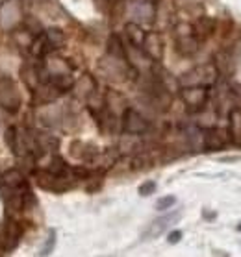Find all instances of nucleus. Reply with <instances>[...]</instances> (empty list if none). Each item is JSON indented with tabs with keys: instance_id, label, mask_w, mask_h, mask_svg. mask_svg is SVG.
I'll use <instances>...</instances> for the list:
<instances>
[{
	"instance_id": "19",
	"label": "nucleus",
	"mask_w": 241,
	"mask_h": 257,
	"mask_svg": "<svg viewBox=\"0 0 241 257\" xmlns=\"http://www.w3.org/2000/svg\"><path fill=\"white\" fill-rule=\"evenodd\" d=\"M67 165H65L63 159H59V158H52V161L48 163L47 170H48V174H54V176H63L67 174Z\"/></svg>"
},
{
	"instance_id": "26",
	"label": "nucleus",
	"mask_w": 241,
	"mask_h": 257,
	"mask_svg": "<svg viewBox=\"0 0 241 257\" xmlns=\"http://www.w3.org/2000/svg\"><path fill=\"white\" fill-rule=\"evenodd\" d=\"M239 229H241V224H239Z\"/></svg>"
},
{
	"instance_id": "22",
	"label": "nucleus",
	"mask_w": 241,
	"mask_h": 257,
	"mask_svg": "<svg viewBox=\"0 0 241 257\" xmlns=\"http://www.w3.org/2000/svg\"><path fill=\"white\" fill-rule=\"evenodd\" d=\"M175 202H177V198H175V196H164L162 200H158V202H156V209H158V211L169 209L171 205H175Z\"/></svg>"
},
{
	"instance_id": "25",
	"label": "nucleus",
	"mask_w": 241,
	"mask_h": 257,
	"mask_svg": "<svg viewBox=\"0 0 241 257\" xmlns=\"http://www.w3.org/2000/svg\"><path fill=\"white\" fill-rule=\"evenodd\" d=\"M32 2H45V0H32Z\"/></svg>"
},
{
	"instance_id": "8",
	"label": "nucleus",
	"mask_w": 241,
	"mask_h": 257,
	"mask_svg": "<svg viewBox=\"0 0 241 257\" xmlns=\"http://www.w3.org/2000/svg\"><path fill=\"white\" fill-rule=\"evenodd\" d=\"M126 35H128L132 47L141 48L143 41H145V35H147V34L143 32V28L137 23H128V24H126Z\"/></svg>"
},
{
	"instance_id": "3",
	"label": "nucleus",
	"mask_w": 241,
	"mask_h": 257,
	"mask_svg": "<svg viewBox=\"0 0 241 257\" xmlns=\"http://www.w3.org/2000/svg\"><path fill=\"white\" fill-rule=\"evenodd\" d=\"M123 128L130 135H141L148 130V120L137 109L128 107V109H124L123 115Z\"/></svg>"
},
{
	"instance_id": "5",
	"label": "nucleus",
	"mask_w": 241,
	"mask_h": 257,
	"mask_svg": "<svg viewBox=\"0 0 241 257\" xmlns=\"http://www.w3.org/2000/svg\"><path fill=\"white\" fill-rule=\"evenodd\" d=\"M143 50L150 59H159L164 54V43L159 39L158 34H147L145 35V41H143Z\"/></svg>"
},
{
	"instance_id": "24",
	"label": "nucleus",
	"mask_w": 241,
	"mask_h": 257,
	"mask_svg": "<svg viewBox=\"0 0 241 257\" xmlns=\"http://www.w3.org/2000/svg\"><path fill=\"white\" fill-rule=\"evenodd\" d=\"M180 239H182V233H180V231H173V233H169V242H171V244H177Z\"/></svg>"
},
{
	"instance_id": "21",
	"label": "nucleus",
	"mask_w": 241,
	"mask_h": 257,
	"mask_svg": "<svg viewBox=\"0 0 241 257\" xmlns=\"http://www.w3.org/2000/svg\"><path fill=\"white\" fill-rule=\"evenodd\" d=\"M78 89H80V93H84L86 96L95 93V82L91 80V76H84L82 82L78 83Z\"/></svg>"
},
{
	"instance_id": "2",
	"label": "nucleus",
	"mask_w": 241,
	"mask_h": 257,
	"mask_svg": "<svg viewBox=\"0 0 241 257\" xmlns=\"http://www.w3.org/2000/svg\"><path fill=\"white\" fill-rule=\"evenodd\" d=\"M182 100L191 111H199L208 102V87L206 85H189L182 89Z\"/></svg>"
},
{
	"instance_id": "9",
	"label": "nucleus",
	"mask_w": 241,
	"mask_h": 257,
	"mask_svg": "<svg viewBox=\"0 0 241 257\" xmlns=\"http://www.w3.org/2000/svg\"><path fill=\"white\" fill-rule=\"evenodd\" d=\"M177 48L184 56H191V54L197 52V48H199V41L195 39L193 35H180L177 39Z\"/></svg>"
},
{
	"instance_id": "4",
	"label": "nucleus",
	"mask_w": 241,
	"mask_h": 257,
	"mask_svg": "<svg viewBox=\"0 0 241 257\" xmlns=\"http://www.w3.org/2000/svg\"><path fill=\"white\" fill-rule=\"evenodd\" d=\"M19 21H21L19 0H6L0 6V23L6 24V26H13V24H19Z\"/></svg>"
},
{
	"instance_id": "11",
	"label": "nucleus",
	"mask_w": 241,
	"mask_h": 257,
	"mask_svg": "<svg viewBox=\"0 0 241 257\" xmlns=\"http://www.w3.org/2000/svg\"><path fill=\"white\" fill-rule=\"evenodd\" d=\"M19 237H21V228H19L17 222L13 220H8L6 222V248L8 250H13L19 242Z\"/></svg>"
},
{
	"instance_id": "1",
	"label": "nucleus",
	"mask_w": 241,
	"mask_h": 257,
	"mask_svg": "<svg viewBox=\"0 0 241 257\" xmlns=\"http://www.w3.org/2000/svg\"><path fill=\"white\" fill-rule=\"evenodd\" d=\"M0 107L10 113H17L21 107V94L12 78H0Z\"/></svg>"
},
{
	"instance_id": "7",
	"label": "nucleus",
	"mask_w": 241,
	"mask_h": 257,
	"mask_svg": "<svg viewBox=\"0 0 241 257\" xmlns=\"http://www.w3.org/2000/svg\"><path fill=\"white\" fill-rule=\"evenodd\" d=\"M228 130H230V137L234 143L241 145V111L239 109H232L228 117Z\"/></svg>"
},
{
	"instance_id": "10",
	"label": "nucleus",
	"mask_w": 241,
	"mask_h": 257,
	"mask_svg": "<svg viewBox=\"0 0 241 257\" xmlns=\"http://www.w3.org/2000/svg\"><path fill=\"white\" fill-rule=\"evenodd\" d=\"M0 178H2V183H4V185H8V187H12V189L23 187L24 185V174L19 169L8 170V172H4Z\"/></svg>"
},
{
	"instance_id": "17",
	"label": "nucleus",
	"mask_w": 241,
	"mask_h": 257,
	"mask_svg": "<svg viewBox=\"0 0 241 257\" xmlns=\"http://www.w3.org/2000/svg\"><path fill=\"white\" fill-rule=\"evenodd\" d=\"M23 141H21V137H19V132L15 126H10V128L6 130V145L10 146V150H12L13 154H17L19 156V145H21Z\"/></svg>"
},
{
	"instance_id": "13",
	"label": "nucleus",
	"mask_w": 241,
	"mask_h": 257,
	"mask_svg": "<svg viewBox=\"0 0 241 257\" xmlns=\"http://www.w3.org/2000/svg\"><path fill=\"white\" fill-rule=\"evenodd\" d=\"M108 52L115 59H126L123 41H121V37L117 34H112V37H110V41H108Z\"/></svg>"
},
{
	"instance_id": "14",
	"label": "nucleus",
	"mask_w": 241,
	"mask_h": 257,
	"mask_svg": "<svg viewBox=\"0 0 241 257\" xmlns=\"http://www.w3.org/2000/svg\"><path fill=\"white\" fill-rule=\"evenodd\" d=\"M45 37H47L48 47L52 48H61L65 45V34L59 28H50L45 32Z\"/></svg>"
},
{
	"instance_id": "20",
	"label": "nucleus",
	"mask_w": 241,
	"mask_h": 257,
	"mask_svg": "<svg viewBox=\"0 0 241 257\" xmlns=\"http://www.w3.org/2000/svg\"><path fill=\"white\" fill-rule=\"evenodd\" d=\"M54 246H56V231H48V237L47 240H45V246H43V250H41V257H47L52 253L54 250Z\"/></svg>"
},
{
	"instance_id": "16",
	"label": "nucleus",
	"mask_w": 241,
	"mask_h": 257,
	"mask_svg": "<svg viewBox=\"0 0 241 257\" xmlns=\"http://www.w3.org/2000/svg\"><path fill=\"white\" fill-rule=\"evenodd\" d=\"M178 216H180V215H173V216L167 215V216H164V218H158L156 222L150 224V228H148L147 237H158V235L165 229V226H167L169 222H173V220H177Z\"/></svg>"
},
{
	"instance_id": "18",
	"label": "nucleus",
	"mask_w": 241,
	"mask_h": 257,
	"mask_svg": "<svg viewBox=\"0 0 241 257\" xmlns=\"http://www.w3.org/2000/svg\"><path fill=\"white\" fill-rule=\"evenodd\" d=\"M213 26H215V23H213L212 19H199V23L195 24V34L208 37L213 32Z\"/></svg>"
},
{
	"instance_id": "15",
	"label": "nucleus",
	"mask_w": 241,
	"mask_h": 257,
	"mask_svg": "<svg viewBox=\"0 0 241 257\" xmlns=\"http://www.w3.org/2000/svg\"><path fill=\"white\" fill-rule=\"evenodd\" d=\"M13 39H15V43H17L19 47L30 48V45H32L34 39H36V35L32 34L28 28H19L13 32Z\"/></svg>"
},
{
	"instance_id": "23",
	"label": "nucleus",
	"mask_w": 241,
	"mask_h": 257,
	"mask_svg": "<svg viewBox=\"0 0 241 257\" xmlns=\"http://www.w3.org/2000/svg\"><path fill=\"white\" fill-rule=\"evenodd\" d=\"M156 191V183L154 181H147V183H143L141 187H139V194L141 196H148V194H152Z\"/></svg>"
},
{
	"instance_id": "12",
	"label": "nucleus",
	"mask_w": 241,
	"mask_h": 257,
	"mask_svg": "<svg viewBox=\"0 0 241 257\" xmlns=\"http://www.w3.org/2000/svg\"><path fill=\"white\" fill-rule=\"evenodd\" d=\"M30 52L34 54L36 58H45L52 48L48 47V43H47V37L45 35H36V39H34V43L30 45L28 48Z\"/></svg>"
},
{
	"instance_id": "6",
	"label": "nucleus",
	"mask_w": 241,
	"mask_h": 257,
	"mask_svg": "<svg viewBox=\"0 0 241 257\" xmlns=\"http://www.w3.org/2000/svg\"><path fill=\"white\" fill-rule=\"evenodd\" d=\"M204 148L206 150H221L224 146V139H223V134H221V130L217 128H208L204 130Z\"/></svg>"
}]
</instances>
